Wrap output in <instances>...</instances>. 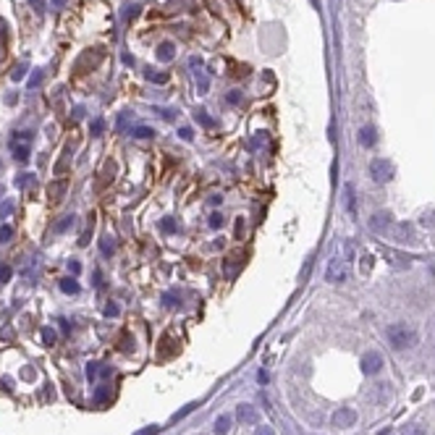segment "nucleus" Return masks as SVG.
Here are the masks:
<instances>
[{
  "instance_id": "nucleus-37",
  "label": "nucleus",
  "mask_w": 435,
  "mask_h": 435,
  "mask_svg": "<svg viewBox=\"0 0 435 435\" xmlns=\"http://www.w3.org/2000/svg\"><path fill=\"white\" fill-rule=\"evenodd\" d=\"M24 71H27V66H24V63H18L16 71H14V79H24Z\"/></svg>"
},
{
  "instance_id": "nucleus-17",
  "label": "nucleus",
  "mask_w": 435,
  "mask_h": 435,
  "mask_svg": "<svg viewBox=\"0 0 435 435\" xmlns=\"http://www.w3.org/2000/svg\"><path fill=\"white\" fill-rule=\"evenodd\" d=\"M160 228H163V233H176L178 231V223L173 218H163L160 220Z\"/></svg>"
},
{
  "instance_id": "nucleus-10",
  "label": "nucleus",
  "mask_w": 435,
  "mask_h": 435,
  "mask_svg": "<svg viewBox=\"0 0 435 435\" xmlns=\"http://www.w3.org/2000/svg\"><path fill=\"white\" fill-rule=\"evenodd\" d=\"M393 239H396V242H414V231H412V226H406V223L393 226Z\"/></svg>"
},
{
  "instance_id": "nucleus-31",
  "label": "nucleus",
  "mask_w": 435,
  "mask_h": 435,
  "mask_svg": "<svg viewBox=\"0 0 435 435\" xmlns=\"http://www.w3.org/2000/svg\"><path fill=\"white\" fill-rule=\"evenodd\" d=\"M401 435H425V433H422V427H417V425H409L401 430Z\"/></svg>"
},
{
  "instance_id": "nucleus-3",
  "label": "nucleus",
  "mask_w": 435,
  "mask_h": 435,
  "mask_svg": "<svg viewBox=\"0 0 435 435\" xmlns=\"http://www.w3.org/2000/svg\"><path fill=\"white\" fill-rule=\"evenodd\" d=\"M346 275H349L346 262H343L341 257H333V259H330L328 268H325V281H328V283H343V281H346Z\"/></svg>"
},
{
  "instance_id": "nucleus-15",
  "label": "nucleus",
  "mask_w": 435,
  "mask_h": 435,
  "mask_svg": "<svg viewBox=\"0 0 435 435\" xmlns=\"http://www.w3.org/2000/svg\"><path fill=\"white\" fill-rule=\"evenodd\" d=\"M131 136H136V139H150V136H155V129H150V126H134Z\"/></svg>"
},
{
  "instance_id": "nucleus-2",
  "label": "nucleus",
  "mask_w": 435,
  "mask_h": 435,
  "mask_svg": "<svg viewBox=\"0 0 435 435\" xmlns=\"http://www.w3.org/2000/svg\"><path fill=\"white\" fill-rule=\"evenodd\" d=\"M370 176H372L375 184H388L393 178V163L386 158H375L370 163Z\"/></svg>"
},
{
  "instance_id": "nucleus-21",
  "label": "nucleus",
  "mask_w": 435,
  "mask_h": 435,
  "mask_svg": "<svg viewBox=\"0 0 435 435\" xmlns=\"http://www.w3.org/2000/svg\"><path fill=\"white\" fill-rule=\"evenodd\" d=\"M346 207H349V212L354 215V186L352 184H346Z\"/></svg>"
},
{
  "instance_id": "nucleus-29",
  "label": "nucleus",
  "mask_w": 435,
  "mask_h": 435,
  "mask_svg": "<svg viewBox=\"0 0 435 435\" xmlns=\"http://www.w3.org/2000/svg\"><path fill=\"white\" fill-rule=\"evenodd\" d=\"M97 372H100V365H97V362H89V365H87V378H89V380H95V378H97Z\"/></svg>"
},
{
  "instance_id": "nucleus-28",
  "label": "nucleus",
  "mask_w": 435,
  "mask_h": 435,
  "mask_svg": "<svg viewBox=\"0 0 435 435\" xmlns=\"http://www.w3.org/2000/svg\"><path fill=\"white\" fill-rule=\"evenodd\" d=\"M11 239H14V228H11V226H3V228H0V242H11Z\"/></svg>"
},
{
  "instance_id": "nucleus-7",
  "label": "nucleus",
  "mask_w": 435,
  "mask_h": 435,
  "mask_svg": "<svg viewBox=\"0 0 435 435\" xmlns=\"http://www.w3.org/2000/svg\"><path fill=\"white\" fill-rule=\"evenodd\" d=\"M356 422V412L354 409H349V406H343V409H338V412L333 414V427H352Z\"/></svg>"
},
{
  "instance_id": "nucleus-8",
  "label": "nucleus",
  "mask_w": 435,
  "mask_h": 435,
  "mask_svg": "<svg viewBox=\"0 0 435 435\" xmlns=\"http://www.w3.org/2000/svg\"><path fill=\"white\" fill-rule=\"evenodd\" d=\"M155 58H158L160 63H171L173 58H176V45H173V42H160Z\"/></svg>"
},
{
  "instance_id": "nucleus-1",
  "label": "nucleus",
  "mask_w": 435,
  "mask_h": 435,
  "mask_svg": "<svg viewBox=\"0 0 435 435\" xmlns=\"http://www.w3.org/2000/svg\"><path fill=\"white\" fill-rule=\"evenodd\" d=\"M386 338H388V343H391V349L404 352V349L417 346L419 336H417V330H414L412 325H406V322H393V325L386 328Z\"/></svg>"
},
{
  "instance_id": "nucleus-27",
  "label": "nucleus",
  "mask_w": 435,
  "mask_h": 435,
  "mask_svg": "<svg viewBox=\"0 0 435 435\" xmlns=\"http://www.w3.org/2000/svg\"><path fill=\"white\" fill-rule=\"evenodd\" d=\"M11 275H14V270H11L8 265H0V281H3V283H8V281H11Z\"/></svg>"
},
{
  "instance_id": "nucleus-34",
  "label": "nucleus",
  "mask_w": 435,
  "mask_h": 435,
  "mask_svg": "<svg viewBox=\"0 0 435 435\" xmlns=\"http://www.w3.org/2000/svg\"><path fill=\"white\" fill-rule=\"evenodd\" d=\"M255 435H275V430H273V427H270V425H259Z\"/></svg>"
},
{
  "instance_id": "nucleus-14",
  "label": "nucleus",
  "mask_w": 435,
  "mask_h": 435,
  "mask_svg": "<svg viewBox=\"0 0 435 435\" xmlns=\"http://www.w3.org/2000/svg\"><path fill=\"white\" fill-rule=\"evenodd\" d=\"M71 226H74V215H63V218L53 226V233H63V231H68Z\"/></svg>"
},
{
  "instance_id": "nucleus-33",
  "label": "nucleus",
  "mask_w": 435,
  "mask_h": 435,
  "mask_svg": "<svg viewBox=\"0 0 435 435\" xmlns=\"http://www.w3.org/2000/svg\"><path fill=\"white\" fill-rule=\"evenodd\" d=\"M68 270L74 273V275H79V273H81V265H79V259H68Z\"/></svg>"
},
{
  "instance_id": "nucleus-16",
  "label": "nucleus",
  "mask_w": 435,
  "mask_h": 435,
  "mask_svg": "<svg viewBox=\"0 0 435 435\" xmlns=\"http://www.w3.org/2000/svg\"><path fill=\"white\" fill-rule=\"evenodd\" d=\"M14 155H16V160H27L29 158V145H21V142H14Z\"/></svg>"
},
{
  "instance_id": "nucleus-5",
  "label": "nucleus",
  "mask_w": 435,
  "mask_h": 435,
  "mask_svg": "<svg viewBox=\"0 0 435 435\" xmlns=\"http://www.w3.org/2000/svg\"><path fill=\"white\" fill-rule=\"evenodd\" d=\"M383 370V356L378 352H367L362 356V372L365 375H378Z\"/></svg>"
},
{
  "instance_id": "nucleus-19",
  "label": "nucleus",
  "mask_w": 435,
  "mask_h": 435,
  "mask_svg": "<svg viewBox=\"0 0 435 435\" xmlns=\"http://www.w3.org/2000/svg\"><path fill=\"white\" fill-rule=\"evenodd\" d=\"M42 343L45 346H53L55 343V330L53 328H42Z\"/></svg>"
},
{
  "instance_id": "nucleus-22",
  "label": "nucleus",
  "mask_w": 435,
  "mask_h": 435,
  "mask_svg": "<svg viewBox=\"0 0 435 435\" xmlns=\"http://www.w3.org/2000/svg\"><path fill=\"white\" fill-rule=\"evenodd\" d=\"M100 252L105 257H113V244H110V239H100Z\"/></svg>"
},
{
  "instance_id": "nucleus-18",
  "label": "nucleus",
  "mask_w": 435,
  "mask_h": 435,
  "mask_svg": "<svg viewBox=\"0 0 435 435\" xmlns=\"http://www.w3.org/2000/svg\"><path fill=\"white\" fill-rule=\"evenodd\" d=\"M197 121H199V123H202V126H205V129H215V121H212V118H210V115H207V113H205V110H197Z\"/></svg>"
},
{
  "instance_id": "nucleus-9",
  "label": "nucleus",
  "mask_w": 435,
  "mask_h": 435,
  "mask_svg": "<svg viewBox=\"0 0 435 435\" xmlns=\"http://www.w3.org/2000/svg\"><path fill=\"white\" fill-rule=\"evenodd\" d=\"M356 139H359L362 147H372L375 142H378V134H375L372 126H362V129H359V136H356Z\"/></svg>"
},
{
  "instance_id": "nucleus-32",
  "label": "nucleus",
  "mask_w": 435,
  "mask_h": 435,
  "mask_svg": "<svg viewBox=\"0 0 435 435\" xmlns=\"http://www.w3.org/2000/svg\"><path fill=\"white\" fill-rule=\"evenodd\" d=\"M115 315H118V304H115V302L105 304V317H115Z\"/></svg>"
},
{
  "instance_id": "nucleus-41",
  "label": "nucleus",
  "mask_w": 435,
  "mask_h": 435,
  "mask_svg": "<svg viewBox=\"0 0 435 435\" xmlns=\"http://www.w3.org/2000/svg\"><path fill=\"white\" fill-rule=\"evenodd\" d=\"M257 380H259V383H268V372H265V370H259V372H257Z\"/></svg>"
},
{
  "instance_id": "nucleus-11",
  "label": "nucleus",
  "mask_w": 435,
  "mask_h": 435,
  "mask_svg": "<svg viewBox=\"0 0 435 435\" xmlns=\"http://www.w3.org/2000/svg\"><path fill=\"white\" fill-rule=\"evenodd\" d=\"M58 286H61L63 294H71V296L79 294V283H76V278H61V283H58Z\"/></svg>"
},
{
  "instance_id": "nucleus-23",
  "label": "nucleus",
  "mask_w": 435,
  "mask_h": 435,
  "mask_svg": "<svg viewBox=\"0 0 435 435\" xmlns=\"http://www.w3.org/2000/svg\"><path fill=\"white\" fill-rule=\"evenodd\" d=\"M102 126H105V123H102V118H95L92 123H89V131H92V136H100V134H102Z\"/></svg>"
},
{
  "instance_id": "nucleus-39",
  "label": "nucleus",
  "mask_w": 435,
  "mask_h": 435,
  "mask_svg": "<svg viewBox=\"0 0 435 435\" xmlns=\"http://www.w3.org/2000/svg\"><path fill=\"white\" fill-rule=\"evenodd\" d=\"M372 268V257H362V273H367Z\"/></svg>"
},
{
  "instance_id": "nucleus-26",
  "label": "nucleus",
  "mask_w": 435,
  "mask_h": 435,
  "mask_svg": "<svg viewBox=\"0 0 435 435\" xmlns=\"http://www.w3.org/2000/svg\"><path fill=\"white\" fill-rule=\"evenodd\" d=\"M42 79H45V71H34V74H32V79H29V89H34Z\"/></svg>"
},
{
  "instance_id": "nucleus-35",
  "label": "nucleus",
  "mask_w": 435,
  "mask_h": 435,
  "mask_svg": "<svg viewBox=\"0 0 435 435\" xmlns=\"http://www.w3.org/2000/svg\"><path fill=\"white\" fill-rule=\"evenodd\" d=\"M178 136H181L184 142H192V139H194V131H192V129H181Z\"/></svg>"
},
{
  "instance_id": "nucleus-25",
  "label": "nucleus",
  "mask_w": 435,
  "mask_h": 435,
  "mask_svg": "<svg viewBox=\"0 0 435 435\" xmlns=\"http://www.w3.org/2000/svg\"><path fill=\"white\" fill-rule=\"evenodd\" d=\"M147 79H150V81H158V84H165V81H168V74H155V71H147Z\"/></svg>"
},
{
  "instance_id": "nucleus-13",
  "label": "nucleus",
  "mask_w": 435,
  "mask_h": 435,
  "mask_svg": "<svg viewBox=\"0 0 435 435\" xmlns=\"http://www.w3.org/2000/svg\"><path fill=\"white\" fill-rule=\"evenodd\" d=\"M228 430H231V417L228 414H220L215 419V435H226Z\"/></svg>"
},
{
  "instance_id": "nucleus-38",
  "label": "nucleus",
  "mask_w": 435,
  "mask_h": 435,
  "mask_svg": "<svg viewBox=\"0 0 435 435\" xmlns=\"http://www.w3.org/2000/svg\"><path fill=\"white\" fill-rule=\"evenodd\" d=\"M228 102H231V105H239V102H242V95H239V92H228Z\"/></svg>"
},
{
  "instance_id": "nucleus-40",
  "label": "nucleus",
  "mask_w": 435,
  "mask_h": 435,
  "mask_svg": "<svg viewBox=\"0 0 435 435\" xmlns=\"http://www.w3.org/2000/svg\"><path fill=\"white\" fill-rule=\"evenodd\" d=\"M422 226H435V212H430V215L422 218Z\"/></svg>"
},
{
  "instance_id": "nucleus-4",
  "label": "nucleus",
  "mask_w": 435,
  "mask_h": 435,
  "mask_svg": "<svg viewBox=\"0 0 435 435\" xmlns=\"http://www.w3.org/2000/svg\"><path fill=\"white\" fill-rule=\"evenodd\" d=\"M370 228H372L375 233H383V236H386V233L393 228V218H391V212H375V215L370 218Z\"/></svg>"
},
{
  "instance_id": "nucleus-30",
  "label": "nucleus",
  "mask_w": 435,
  "mask_h": 435,
  "mask_svg": "<svg viewBox=\"0 0 435 435\" xmlns=\"http://www.w3.org/2000/svg\"><path fill=\"white\" fill-rule=\"evenodd\" d=\"M14 212V202H3L0 205V218H8Z\"/></svg>"
},
{
  "instance_id": "nucleus-24",
  "label": "nucleus",
  "mask_w": 435,
  "mask_h": 435,
  "mask_svg": "<svg viewBox=\"0 0 435 435\" xmlns=\"http://www.w3.org/2000/svg\"><path fill=\"white\" fill-rule=\"evenodd\" d=\"M197 406H199V404H186L184 409H181V412H176V414H173V422H176V419H181V417H186V414H189V412H194V409H197Z\"/></svg>"
},
{
  "instance_id": "nucleus-12",
  "label": "nucleus",
  "mask_w": 435,
  "mask_h": 435,
  "mask_svg": "<svg viewBox=\"0 0 435 435\" xmlns=\"http://www.w3.org/2000/svg\"><path fill=\"white\" fill-rule=\"evenodd\" d=\"M63 192H66V181H55V184H50V186H48V194L53 197V202L63 199Z\"/></svg>"
},
{
  "instance_id": "nucleus-36",
  "label": "nucleus",
  "mask_w": 435,
  "mask_h": 435,
  "mask_svg": "<svg viewBox=\"0 0 435 435\" xmlns=\"http://www.w3.org/2000/svg\"><path fill=\"white\" fill-rule=\"evenodd\" d=\"M158 430H160V427H158V425H152V427H145V430H139V433H134V435H155Z\"/></svg>"
},
{
  "instance_id": "nucleus-42",
  "label": "nucleus",
  "mask_w": 435,
  "mask_h": 435,
  "mask_svg": "<svg viewBox=\"0 0 435 435\" xmlns=\"http://www.w3.org/2000/svg\"><path fill=\"white\" fill-rule=\"evenodd\" d=\"M0 383H3V388H11V386H14V380H11V378H3Z\"/></svg>"
},
{
  "instance_id": "nucleus-6",
  "label": "nucleus",
  "mask_w": 435,
  "mask_h": 435,
  "mask_svg": "<svg viewBox=\"0 0 435 435\" xmlns=\"http://www.w3.org/2000/svg\"><path fill=\"white\" fill-rule=\"evenodd\" d=\"M236 419L242 425H259V414L252 404H239L236 406Z\"/></svg>"
},
{
  "instance_id": "nucleus-20",
  "label": "nucleus",
  "mask_w": 435,
  "mask_h": 435,
  "mask_svg": "<svg viewBox=\"0 0 435 435\" xmlns=\"http://www.w3.org/2000/svg\"><path fill=\"white\" fill-rule=\"evenodd\" d=\"M207 223H210V228H223L226 218L220 215V212H212V215H210V220H207Z\"/></svg>"
}]
</instances>
